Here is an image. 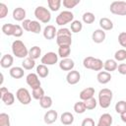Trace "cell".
Masks as SVG:
<instances>
[{
    "label": "cell",
    "mask_w": 126,
    "mask_h": 126,
    "mask_svg": "<svg viewBox=\"0 0 126 126\" xmlns=\"http://www.w3.org/2000/svg\"><path fill=\"white\" fill-rule=\"evenodd\" d=\"M11 48H12L13 55H15L18 58H27V56H29V50L26 44L20 39L14 40Z\"/></svg>",
    "instance_id": "obj_1"
},
{
    "label": "cell",
    "mask_w": 126,
    "mask_h": 126,
    "mask_svg": "<svg viewBox=\"0 0 126 126\" xmlns=\"http://www.w3.org/2000/svg\"><path fill=\"white\" fill-rule=\"evenodd\" d=\"M112 97H113V94L111 90L107 88L101 89L98 93V104L102 108H107L111 103Z\"/></svg>",
    "instance_id": "obj_2"
},
{
    "label": "cell",
    "mask_w": 126,
    "mask_h": 126,
    "mask_svg": "<svg viewBox=\"0 0 126 126\" xmlns=\"http://www.w3.org/2000/svg\"><path fill=\"white\" fill-rule=\"evenodd\" d=\"M34 16L38 20V22L43 23V24H47L51 20L50 11L47 8L43 7V6H37L34 9Z\"/></svg>",
    "instance_id": "obj_3"
},
{
    "label": "cell",
    "mask_w": 126,
    "mask_h": 126,
    "mask_svg": "<svg viewBox=\"0 0 126 126\" xmlns=\"http://www.w3.org/2000/svg\"><path fill=\"white\" fill-rule=\"evenodd\" d=\"M109 11L118 16H126V1H113L109 6Z\"/></svg>",
    "instance_id": "obj_4"
},
{
    "label": "cell",
    "mask_w": 126,
    "mask_h": 126,
    "mask_svg": "<svg viewBox=\"0 0 126 126\" xmlns=\"http://www.w3.org/2000/svg\"><path fill=\"white\" fill-rule=\"evenodd\" d=\"M56 24L58 26H65L69 23H72L74 21V14L71 11L65 10L59 13V15L56 17Z\"/></svg>",
    "instance_id": "obj_5"
},
{
    "label": "cell",
    "mask_w": 126,
    "mask_h": 126,
    "mask_svg": "<svg viewBox=\"0 0 126 126\" xmlns=\"http://www.w3.org/2000/svg\"><path fill=\"white\" fill-rule=\"evenodd\" d=\"M16 97L24 105H28L32 101V95H31L30 92L28 91V89H26V88L18 89V91L16 92Z\"/></svg>",
    "instance_id": "obj_6"
},
{
    "label": "cell",
    "mask_w": 126,
    "mask_h": 126,
    "mask_svg": "<svg viewBox=\"0 0 126 126\" xmlns=\"http://www.w3.org/2000/svg\"><path fill=\"white\" fill-rule=\"evenodd\" d=\"M40 61H41V64L46 65V66H48V65H54L58 61V54H56L55 52H52V51L46 52L41 57Z\"/></svg>",
    "instance_id": "obj_7"
},
{
    "label": "cell",
    "mask_w": 126,
    "mask_h": 126,
    "mask_svg": "<svg viewBox=\"0 0 126 126\" xmlns=\"http://www.w3.org/2000/svg\"><path fill=\"white\" fill-rule=\"evenodd\" d=\"M26 82H27V84L32 90L33 89H36V88H39L41 86L39 77L37 76L36 73H30V74H28V76L26 77Z\"/></svg>",
    "instance_id": "obj_8"
},
{
    "label": "cell",
    "mask_w": 126,
    "mask_h": 126,
    "mask_svg": "<svg viewBox=\"0 0 126 126\" xmlns=\"http://www.w3.org/2000/svg\"><path fill=\"white\" fill-rule=\"evenodd\" d=\"M80 80H81V74L79 73V71L76 70H72L68 72L66 76V81L69 85H76L80 82Z\"/></svg>",
    "instance_id": "obj_9"
},
{
    "label": "cell",
    "mask_w": 126,
    "mask_h": 126,
    "mask_svg": "<svg viewBox=\"0 0 126 126\" xmlns=\"http://www.w3.org/2000/svg\"><path fill=\"white\" fill-rule=\"evenodd\" d=\"M58 118V113L54 109H49L45 112L43 116V121L45 124H52L54 123Z\"/></svg>",
    "instance_id": "obj_10"
},
{
    "label": "cell",
    "mask_w": 126,
    "mask_h": 126,
    "mask_svg": "<svg viewBox=\"0 0 126 126\" xmlns=\"http://www.w3.org/2000/svg\"><path fill=\"white\" fill-rule=\"evenodd\" d=\"M106 37V34H105V32L101 29H97V30H94V32L92 33V39L94 42L95 43H101L104 41Z\"/></svg>",
    "instance_id": "obj_11"
},
{
    "label": "cell",
    "mask_w": 126,
    "mask_h": 126,
    "mask_svg": "<svg viewBox=\"0 0 126 126\" xmlns=\"http://www.w3.org/2000/svg\"><path fill=\"white\" fill-rule=\"evenodd\" d=\"M42 34L44 36V38L48 39V40H51L55 37V35L57 34V30L55 29L54 26L52 25H48L46 26L44 29H43V32H42Z\"/></svg>",
    "instance_id": "obj_12"
},
{
    "label": "cell",
    "mask_w": 126,
    "mask_h": 126,
    "mask_svg": "<svg viewBox=\"0 0 126 126\" xmlns=\"http://www.w3.org/2000/svg\"><path fill=\"white\" fill-rule=\"evenodd\" d=\"M75 63L74 60H72L71 58H64L59 62V68L62 71H72L74 69Z\"/></svg>",
    "instance_id": "obj_13"
},
{
    "label": "cell",
    "mask_w": 126,
    "mask_h": 126,
    "mask_svg": "<svg viewBox=\"0 0 126 126\" xmlns=\"http://www.w3.org/2000/svg\"><path fill=\"white\" fill-rule=\"evenodd\" d=\"M12 16H13V19L15 21H17V22H23V21L26 20L25 19L26 18V10L24 8H22V7H17V8L14 9Z\"/></svg>",
    "instance_id": "obj_14"
},
{
    "label": "cell",
    "mask_w": 126,
    "mask_h": 126,
    "mask_svg": "<svg viewBox=\"0 0 126 126\" xmlns=\"http://www.w3.org/2000/svg\"><path fill=\"white\" fill-rule=\"evenodd\" d=\"M96 79H97V82L101 85H105L107 83L110 82L111 80V74L106 72V71H99L96 75Z\"/></svg>",
    "instance_id": "obj_15"
},
{
    "label": "cell",
    "mask_w": 126,
    "mask_h": 126,
    "mask_svg": "<svg viewBox=\"0 0 126 126\" xmlns=\"http://www.w3.org/2000/svg\"><path fill=\"white\" fill-rule=\"evenodd\" d=\"M94 89L92 88V87H88V88L82 90L81 93H80V98L83 101L94 97Z\"/></svg>",
    "instance_id": "obj_16"
},
{
    "label": "cell",
    "mask_w": 126,
    "mask_h": 126,
    "mask_svg": "<svg viewBox=\"0 0 126 126\" xmlns=\"http://www.w3.org/2000/svg\"><path fill=\"white\" fill-rule=\"evenodd\" d=\"M112 121V116L109 113H103L102 115H100L96 126H111Z\"/></svg>",
    "instance_id": "obj_17"
},
{
    "label": "cell",
    "mask_w": 126,
    "mask_h": 126,
    "mask_svg": "<svg viewBox=\"0 0 126 126\" xmlns=\"http://www.w3.org/2000/svg\"><path fill=\"white\" fill-rule=\"evenodd\" d=\"M74 115L71 113V112H69V111H65V112H63L62 114H61V116H60V121H61V123L63 124V125H65V126H69V125H71L73 122H74Z\"/></svg>",
    "instance_id": "obj_18"
},
{
    "label": "cell",
    "mask_w": 126,
    "mask_h": 126,
    "mask_svg": "<svg viewBox=\"0 0 126 126\" xmlns=\"http://www.w3.org/2000/svg\"><path fill=\"white\" fill-rule=\"evenodd\" d=\"M9 74L12 78L14 79H21L24 77V74H25V71H24V68L23 67H12L9 71Z\"/></svg>",
    "instance_id": "obj_19"
},
{
    "label": "cell",
    "mask_w": 126,
    "mask_h": 126,
    "mask_svg": "<svg viewBox=\"0 0 126 126\" xmlns=\"http://www.w3.org/2000/svg\"><path fill=\"white\" fill-rule=\"evenodd\" d=\"M56 43L58 46H71L72 36H68V35L56 36Z\"/></svg>",
    "instance_id": "obj_20"
},
{
    "label": "cell",
    "mask_w": 126,
    "mask_h": 126,
    "mask_svg": "<svg viewBox=\"0 0 126 126\" xmlns=\"http://www.w3.org/2000/svg\"><path fill=\"white\" fill-rule=\"evenodd\" d=\"M14 58L10 54H4L0 60V65L2 68H10L13 65Z\"/></svg>",
    "instance_id": "obj_21"
},
{
    "label": "cell",
    "mask_w": 126,
    "mask_h": 126,
    "mask_svg": "<svg viewBox=\"0 0 126 126\" xmlns=\"http://www.w3.org/2000/svg\"><path fill=\"white\" fill-rule=\"evenodd\" d=\"M117 67H118L117 61L114 60V59H107V60L104 62V64H103L104 70H105L106 72H108V73L117 70Z\"/></svg>",
    "instance_id": "obj_22"
},
{
    "label": "cell",
    "mask_w": 126,
    "mask_h": 126,
    "mask_svg": "<svg viewBox=\"0 0 126 126\" xmlns=\"http://www.w3.org/2000/svg\"><path fill=\"white\" fill-rule=\"evenodd\" d=\"M99 27L103 31H111L113 29V23L108 18H101L99 20Z\"/></svg>",
    "instance_id": "obj_23"
},
{
    "label": "cell",
    "mask_w": 126,
    "mask_h": 126,
    "mask_svg": "<svg viewBox=\"0 0 126 126\" xmlns=\"http://www.w3.org/2000/svg\"><path fill=\"white\" fill-rule=\"evenodd\" d=\"M0 98H1V100H2L6 105H8V106L14 104V102H15V95H14V94L11 93V92L6 93V94H5L4 95H2Z\"/></svg>",
    "instance_id": "obj_24"
},
{
    "label": "cell",
    "mask_w": 126,
    "mask_h": 126,
    "mask_svg": "<svg viewBox=\"0 0 126 126\" xmlns=\"http://www.w3.org/2000/svg\"><path fill=\"white\" fill-rule=\"evenodd\" d=\"M41 55V48L37 45H34L32 47H31V49L29 50V57L35 60L37 58H39Z\"/></svg>",
    "instance_id": "obj_25"
},
{
    "label": "cell",
    "mask_w": 126,
    "mask_h": 126,
    "mask_svg": "<svg viewBox=\"0 0 126 126\" xmlns=\"http://www.w3.org/2000/svg\"><path fill=\"white\" fill-rule=\"evenodd\" d=\"M36 74L39 78H46L49 75V70L46 65L39 64L36 66Z\"/></svg>",
    "instance_id": "obj_26"
},
{
    "label": "cell",
    "mask_w": 126,
    "mask_h": 126,
    "mask_svg": "<svg viewBox=\"0 0 126 126\" xmlns=\"http://www.w3.org/2000/svg\"><path fill=\"white\" fill-rule=\"evenodd\" d=\"M15 29H16V25L13 24H4L2 26V32L5 35H14L15 32Z\"/></svg>",
    "instance_id": "obj_27"
},
{
    "label": "cell",
    "mask_w": 126,
    "mask_h": 126,
    "mask_svg": "<svg viewBox=\"0 0 126 126\" xmlns=\"http://www.w3.org/2000/svg\"><path fill=\"white\" fill-rule=\"evenodd\" d=\"M39 105L44 108V109H48L52 106V98L49 95H44L41 99H39Z\"/></svg>",
    "instance_id": "obj_28"
},
{
    "label": "cell",
    "mask_w": 126,
    "mask_h": 126,
    "mask_svg": "<svg viewBox=\"0 0 126 126\" xmlns=\"http://www.w3.org/2000/svg\"><path fill=\"white\" fill-rule=\"evenodd\" d=\"M70 53H71V46H59L58 47V56H60L62 59L68 58Z\"/></svg>",
    "instance_id": "obj_29"
},
{
    "label": "cell",
    "mask_w": 126,
    "mask_h": 126,
    "mask_svg": "<svg viewBox=\"0 0 126 126\" xmlns=\"http://www.w3.org/2000/svg\"><path fill=\"white\" fill-rule=\"evenodd\" d=\"M34 66H35V60H33V59L30 58V57L25 58L24 61L22 62V67L25 70H32Z\"/></svg>",
    "instance_id": "obj_30"
},
{
    "label": "cell",
    "mask_w": 126,
    "mask_h": 126,
    "mask_svg": "<svg viewBox=\"0 0 126 126\" xmlns=\"http://www.w3.org/2000/svg\"><path fill=\"white\" fill-rule=\"evenodd\" d=\"M70 25H71V32H74V33L80 32L82 31V29H83V24L79 20H74Z\"/></svg>",
    "instance_id": "obj_31"
},
{
    "label": "cell",
    "mask_w": 126,
    "mask_h": 126,
    "mask_svg": "<svg viewBox=\"0 0 126 126\" xmlns=\"http://www.w3.org/2000/svg\"><path fill=\"white\" fill-rule=\"evenodd\" d=\"M62 2L61 0H47V5H48V8L55 12V11H58L60 9V6H61Z\"/></svg>",
    "instance_id": "obj_32"
},
{
    "label": "cell",
    "mask_w": 126,
    "mask_h": 126,
    "mask_svg": "<svg viewBox=\"0 0 126 126\" xmlns=\"http://www.w3.org/2000/svg\"><path fill=\"white\" fill-rule=\"evenodd\" d=\"M82 20L85 24H93L95 20V16L92 12H86L82 16Z\"/></svg>",
    "instance_id": "obj_33"
},
{
    "label": "cell",
    "mask_w": 126,
    "mask_h": 126,
    "mask_svg": "<svg viewBox=\"0 0 126 126\" xmlns=\"http://www.w3.org/2000/svg\"><path fill=\"white\" fill-rule=\"evenodd\" d=\"M44 95H45V94H44V90H43L41 87L36 88V89H33L32 92V96L34 99H36V100L41 99Z\"/></svg>",
    "instance_id": "obj_34"
},
{
    "label": "cell",
    "mask_w": 126,
    "mask_h": 126,
    "mask_svg": "<svg viewBox=\"0 0 126 126\" xmlns=\"http://www.w3.org/2000/svg\"><path fill=\"white\" fill-rule=\"evenodd\" d=\"M87 110L86 108V105H85V102L83 100H80V101H77L75 104H74V111L78 114H82L84 113L85 111Z\"/></svg>",
    "instance_id": "obj_35"
},
{
    "label": "cell",
    "mask_w": 126,
    "mask_h": 126,
    "mask_svg": "<svg viewBox=\"0 0 126 126\" xmlns=\"http://www.w3.org/2000/svg\"><path fill=\"white\" fill-rule=\"evenodd\" d=\"M30 32H32V33H39L41 32V25L39 24L38 21H32L31 22Z\"/></svg>",
    "instance_id": "obj_36"
},
{
    "label": "cell",
    "mask_w": 126,
    "mask_h": 126,
    "mask_svg": "<svg viewBox=\"0 0 126 126\" xmlns=\"http://www.w3.org/2000/svg\"><path fill=\"white\" fill-rule=\"evenodd\" d=\"M103 64H104V62H102L99 58H94V61L93 62L91 70H93V71H100L103 68Z\"/></svg>",
    "instance_id": "obj_37"
},
{
    "label": "cell",
    "mask_w": 126,
    "mask_h": 126,
    "mask_svg": "<svg viewBox=\"0 0 126 126\" xmlns=\"http://www.w3.org/2000/svg\"><path fill=\"white\" fill-rule=\"evenodd\" d=\"M125 59H126V49H118L114 53V60L124 61Z\"/></svg>",
    "instance_id": "obj_38"
},
{
    "label": "cell",
    "mask_w": 126,
    "mask_h": 126,
    "mask_svg": "<svg viewBox=\"0 0 126 126\" xmlns=\"http://www.w3.org/2000/svg\"><path fill=\"white\" fill-rule=\"evenodd\" d=\"M115 111L119 114L126 111V101L125 100H119L115 104Z\"/></svg>",
    "instance_id": "obj_39"
},
{
    "label": "cell",
    "mask_w": 126,
    "mask_h": 126,
    "mask_svg": "<svg viewBox=\"0 0 126 126\" xmlns=\"http://www.w3.org/2000/svg\"><path fill=\"white\" fill-rule=\"evenodd\" d=\"M0 126H11L10 116L7 113H0Z\"/></svg>",
    "instance_id": "obj_40"
},
{
    "label": "cell",
    "mask_w": 126,
    "mask_h": 126,
    "mask_svg": "<svg viewBox=\"0 0 126 126\" xmlns=\"http://www.w3.org/2000/svg\"><path fill=\"white\" fill-rule=\"evenodd\" d=\"M84 102H85L86 108H87L88 110H93V109H94V108L96 107V104H97V101H96V99H95L94 97H92V98H90V99H88V100H85Z\"/></svg>",
    "instance_id": "obj_41"
},
{
    "label": "cell",
    "mask_w": 126,
    "mask_h": 126,
    "mask_svg": "<svg viewBox=\"0 0 126 126\" xmlns=\"http://www.w3.org/2000/svg\"><path fill=\"white\" fill-rule=\"evenodd\" d=\"M79 3H80V0H63V2H62L63 6L67 9H73Z\"/></svg>",
    "instance_id": "obj_42"
},
{
    "label": "cell",
    "mask_w": 126,
    "mask_h": 126,
    "mask_svg": "<svg viewBox=\"0 0 126 126\" xmlns=\"http://www.w3.org/2000/svg\"><path fill=\"white\" fill-rule=\"evenodd\" d=\"M94 61V57H93V56H88V57L84 58V60H83V65H84V67H85L86 69H91Z\"/></svg>",
    "instance_id": "obj_43"
},
{
    "label": "cell",
    "mask_w": 126,
    "mask_h": 126,
    "mask_svg": "<svg viewBox=\"0 0 126 126\" xmlns=\"http://www.w3.org/2000/svg\"><path fill=\"white\" fill-rule=\"evenodd\" d=\"M62 35H68V36H72V32L67 29V28H61L59 30H57V34L56 36H62Z\"/></svg>",
    "instance_id": "obj_44"
},
{
    "label": "cell",
    "mask_w": 126,
    "mask_h": 126,
    "mask_svg": "<svg viewBox=\"0 0 126 126\" xmlns=\"http://www.w3.org/2000/svg\"><path fill=\"white\" fill-rule=\"evenodd\" d=\"M118 42L122 47L126 48V32H122L118 34Z\"/></svg>",
    "instance_id": "obj_45"
},
{
    "label": "cell",
    "mask_w": 126,
    "mask_h": 126,
    "mask_svg": "<svg viewBox=\"0 0 126 126\" xmlns=\"http://www.w3.org/2000/svg\"><path fill=\"white\" fill-rule=\"evenodd\" d=\"M8 15V7L4 3H0V19H4Z\"/></svg>",
    "instance_id": "obj_46"
},
{
    "label": "cell",
    "mask_w": 126,
    "mask_h": 126,
    "mask_svg": "<svg viewBox=\"0 0 126 126\" xmlns=\"http://www.w3.org/2000/svg\"><path fill=\"white\" fill-rule=\"evenodd\" d=\"M81 126H95V124H94V121L93 118L87 117V118H85V119L82 121Z\"/></svg>",
    "instance_id": "obj_47"
},
{
    "label": "cell",
    "mask_w": 126,
    "mask_h": 126,
    "mask_svg": "<svg viewBox=\"0 0 126 126\" xmlns=\"http://www.w3.org/2000/svg\"><path fill=\"white\" fill-rule=\"evenodd\" d=\"M23 32H24V30L22 28V26L20 25H16V29H15V32H14V35L15 37H20L23 35Z\"/></svg>",
    "instance_id": "obj_48"
},
{
    "label": "cell",
    "mask_w": 126,
    "mask_h": 126,
    "mask_svg": "<svg viewBox=\"0 0 126 126\" xmlns=\"http://www.w3.org/2000/svg\"><path fill=\"white\" fill-rule=\"evenodd\" d=\"M31 22H32V20H29V19H26L25 21H23L22 22V28H23V30H25L27 32H30Z\"/></svg>",
    "instance_id": "obj_49"
},
{
    "label": "cell",
    "mask_w": 126,
    "mask_h": 126,
    "mask_svg": "<svg viewBox=\"0 0 126 126\" xmlns=\"http://www.w3.org/2000/svg\"><path fill=\"white\" fill-rule=\"evenodd\" d=\"M118 73L121 75H126V63H121L117 67Z\"/></svg>",
    "instance_id": "obj_50"
},
{
    "label": "cell",
    "mask_w": 126,
    "mask_h": 126,
    "mask_svg": "<svg viewBox=\"0 0 126 126\" xmlns=\"http://www.w3.org/2000/svg\"><path fill=\"white\" fill-rule=\"evenodd\" d=\"M9 91H8V89L7 88H5V87H1V89H0V97L2 96V95H4L6 93H8Z\"/></svg>",
    "instance_id": "obj_51"
},
{
    "label": "cell",
    "mask_w": 126,
    "mask_h": 126,
    "mask_svg": "<svg viewBox=\"0 0 126 126\" xmlns=\"http://www.w3.org/2000/svg\"><path fill=\"white\" fill-rule=\"evenodd\" d=\"M120 118H121V120H122L124 123H126V111L120 114Z\"/></svg>",
    "instance_id": "obj_52"
},
{
    "label": "cell",
    "mask_w": 126,
    "mask_h": 126,
    "mask_svg": "<svg viewBox=\"0 0 126 126\" xmlns=\"http://www.w3.org/2000/svg\"><path fill=\"white\" fill-rule=\"evenodd\" d=\"M117 126H119V125H117Z\"/></svg>",
    "instance_id": "obj_53"
}]
</instances>
